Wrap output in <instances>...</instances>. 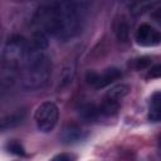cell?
Instances as JSON below:
<instances>
[{
  "instance_id": "7a4b0ae2",
  "label": "cell",
  "mask_w": 161,
  "mask_h": 161,
  "mask_svg": "<svg viewBox=\"0 0 161 161\" xmlns=\"http://www.w3.org/2000/svg\"><path fill=\"white\" fill-rule=\"evenodd\" d=\"M48 39L43 31L34 33L28 43L23 67L20 70V80L25 89L44 88L52 77V59L47 52Z\"/></svg>"
},
{
  "instance_id": "5b68a950",
  "label": "cell",
  "mask_w": 161,
  "mask_h": 161,
  "mask_svg": "<svg viewBox=\"0 0 161 161\" xmlns=\"http://www.w3.org/2000/svg\"><path fill=\"white\" fill-rule=\"evenodd\" d=\"M121 77V70L118 68H108L106 69L103 73H97V72H93V70H89L87 72L86 74V79L87 82L96 87V88H103V87H107L109 86L112 82H114L116 79H118Z\"/></svg>"
},
{
  "instance_id": "9c48e42d",
  "label": "cell",
  "mask_w": 161,
  "mask_h": 161,
  "mask_svg": "<svg viewBox=\"0 0 161 161\" xmlns=\"http://www.w3.org/2000/svg\"><path fill=\"white\" fill-rule=\"evenodd\" d=\"M148 118L153 122L161 121V92H156L151 97Z\"/></svg>"
},
{
  "instance_id": "7c38bea8",
  "label": "cell",
  "mask_w": 161,
  "mask_h": 161,
  "mask_svg": "<svg viewBox=\"0 0 161 161\" xmlns=\"http://www.w3.org/2000/svg\"><path fill=\"white\" fill-rule=\"evenodd\" d=\"M98 112H99V109H97L94 104H86V106L82 108V111H80L82 117L86 118V119H88V121L96 119L97 116H98Z\"/></svg>"
},
{
  "instance_id": "3957f363",
  "label": "cell",
  "mask_w": 161,
  "mask_h": 161,
  "mask_svg": "<svg viewBox=\"0 0 161 161\" xmlns=\"http://www.w3.org/2000/svg\"><path fill=\"white\" fill-rule=\"evenodd\" d=\"M28 42L21 35H13L5 44L1 54V88L11 87L23 67ZM21 70V69H20Z\"/></svg>"
},
{
  "instance_id": "9a60e30c",
  "label": "cell",
  "mask_w": 161,
  "mask_h": 161,
  "mask_svg": "<svg viewBox=\"0 0 161 161\" xmlns=\"http://www.w3.org/2000/svg\"><path fill=\"white\" fill-rule=\"evenodd\" d=\"M147 78H161V64H156L150 68Z\"/></svg>"
},
{
  "instance_id": "277c9868",
  "label": "cell",
  "mask_w": 161,
  "mask_h": 161,
  "mask_svg": "<svg viewBox=\"0 0 161 161\" xmlns=\"http://www.w3.org/2000/svg\"><path fill=\"white\" fill-rule=\"evenodd\" d=\"M59 118V111L58 107L52 102H44L42 103L34 114V119L36 123V127L40 132H50L54 130V127L58 123Z\"/></svg>"
},
{
  "instance_id": "30bf717a",
  "label": "cell",
  "mask_w": 161,
  "mask_h": 161,
  "mask_svg": "<svg viewBox=\"0 0 161 161\" xmlns=\"http://www.w3.org/2000/svg\"><path fill=\"white\" fill-rule=\"evenodd\" d=\"M128 91H130L128 86H126V84H117V86L112 87L107 92V94H106V97L103 99H107V101L114 102V103H119V101L128 94Z\"/></svg>"
},
{
  "instance_id": "4fadbf2b",
  "label": "cell",
  "mask_w": 161,
  "mask_h": 161,
  "mask_svg": "<svg viewBox=\"0 0 161 161\" xmlns=\"http://www.w3.org/2000/svg\"><path fill=\"white\" fill-rule=\"evenodd\" d=\"M6 147H8V150H9L11 153H14V155H18V156H24V155H25L24 147H23L21 143L18 142V141H11V142H9Z\"/></svg>"
},
{
  "instance_id": "8992f818",
  "label": "cell",
  "mask_w": 161,
  "mask_h": 161,
  "mask_svg": "<svg viewBox=\"0 0 161 161\" xmlns=\"http://www.w3.org/2000/svg\"><path fill=\"white\" fill-rule=\"evenodd\" d=\"M136 42L141 47H156L161 44V33L148 24H141L136 31Z\"/></svg>"
},
{
  "instance_id": "8fae6325",
  "label": "cell",
  "mask_w": 161,
  "mask_h": 161,
  "mask_svg": "<svg viewBox=\"0 0 161 161\" xmlns=\"http://www.w3.org/2000/svg\"><path fill=\"white\" fill-rule=\"evenodd\" d=\"M116 36L119 42H127L128 39V24L125 19H121L116 25Z\"/></svg>"
},
{
  "instance_id": "e0dca14e",
  "label": "cell",
  "mask_w": 161,
  "mask_h": 161,
  "mask_svg": "<svg viewBox=\"0 0 161 161\" xmlns=\"http://www.w3.org/2000/svg\"><path fill=\"white\" fill-rule=\"evenodd\" d=\"M151 15H152V18H153V19H157V20H161V8H158V9H156V10H155V11H153V13H152Z\"/></svg>"
},
{
  "instance_id": "6da1fadb",
  "label": "cell",
  "mask_w": 161,
  "mask_h": 161,
  "mask_svg": "<svg viewBox=\"0 0 161 161\" xmlns=\"http://www.w3.org/2000/svg\"><path fill=\"white\" fill-rule=\"evenodd\" d=\"M88 5L84 1L49 3L38 9L36 18L47 33L68 40L82 31Z\"/></svg>"
},
{
  "instance_id": "2e32d148",
  "label": "cell",
  "mask_w": 161,
  "mask_h": 161,
  "mask_svg": "<svg viewBox=\"0 0 161 161\" xmlns=\"http://www.w3.org/2000/svg\"><path fill=\"white\" fill-rule=\"evenodd\" d=\"M50 161H72V157L68 153H58Z\"/></svg>"
},
{
  "instance_id": "ac0fdd59",
  "label": "cell",
  "mask_w": 161,
  "mask_h": 161,
  "mask_svg": "<svg viewBox=\"0 0 161 161\" xmlns=\"http://www.w3.org/2000/svg\"><path fill=\"white\" fill-rule=\"evenodd\" d=\"M160 145H161V136H160Z\"/></svg>"
},
{
  "instance_id": "ba28073f",
  "label": "cell",
  "mask_w": 161,
  "mask_h": 161,
  "mask_svg": "<svg viewBox=\"0 0 161 161\" xmlns=\"http://www.w3.org/2000/svg\"><path fill=\"white\" fill-rule=\"evenodd\" d=\"M25 109L21 108V109H18L8 116H5L1 121V130H9V128H14L16 127L18 125H20L23 122V119L25 118Z\"/></svg>"
},
{
  "instance_id": "5bb4252c",
  "label": "cell",
  "mask_w": 161,
  "mask_h": 161,
  "mask_svg": "<svg viewBox=\"0 0 161 161\" xmlns=\"http://www.w3.org/2000/svg\"><path fill=\"white\" fill-rule=\"evenodd\" d=\"M150 63H151V59L148 57H141V58H138V59L135 60V68L140 70V69L147 68L150 65Z\"/></svg>"
},
{
  "instance_id": "52a82bcc",
  "label": "cell",
  "mask_w": 161,
  "mask_h": 161,
  "mask_svg": "<svg viewBox=\"0 0 161 161\" xmlns=\"http://www.w3.org/2000/svg\"><path fill=\"white\" fill-rule=\"evenodd\" d=\"M84 137H86L84 131L80 127H78L77 125H68L67 127H64V130L62 132V140L67 143L82 141Z\"/></svg>"
}]
</instances>
